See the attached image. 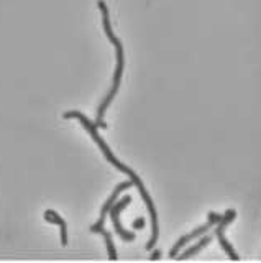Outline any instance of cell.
<instances>
[{
	"instance_id": "obj_1",
	"label": "cell",
	"mask_w": 261,
	"mask_h": 263,
	"mask_svg": "<svg viewBox=\"0 0 261 263\" xmlns=\"http://www.w3.org/2000/svg\"><path fill=\"white\" fill-rule=\"evenodd\" d=\"M64 119H77L83 125L86 127V130L91 134V137L95 140V143L99 145V148L102 150V153H104V156H105V160H107L109 163H112L113 166H115L118 171H122V173H125V175L130 178V181L138 187V191H140V194H142V199L145 201V204H146V208H148V211H150V217H151V238L148 240V243L145 245V250H153V247H154V243H156V240H158V234H159V230H158V216H156V209H154V204H153V201H151V197H150V194H148V191L145 189V184L142 183V179H140V176L136 175V173L132 170V168H128L127 164H124L122 161H118L115 156H113V153L110 152V148H109V145L105 143V140L99 135V130H97V125L95 123H92L91 120H89L84 114H81V112H77V110H71V112H66L63 115Z\"/></svg>"
},
{
	"instance_id": "obj_2",
	"label": "cell",
	"mask_w": 261,
	"mask_h": 263,
	"mask_svg": "<svg viewBox=\"0 0 261 263\" xmlns=\"http://www.w3.org/2000/svg\"><path fill=\"white\" fill-rule=\"evenodd\" d=\"M97 5H99L101 12H102V25H104L105 35H107L110 43L115 46V51H117V69H115V74H113V84H112V87L109 90V94L105 96L102 104L99 105V110H97V119L94 122L97 125V128H107V123L104 122V115H105V110L109 109V105L112 104L113 97H115L117 92H118V87H120V82H122V74H124V69H125V51H124V45H122V41L115 36V33H113V30H112L107 4H105L104 0H99Z\"/></svg>"
},
{
	"instance_id": "obj_3",
	"label": "cell",
	"mask_w": 261,
	"mask_h": 263,
	"mask_svg": "<svg viewBox=\"0 0 261 263\" xmlns=\"http://www.w3.org/2000/svg\"><path fill=\"white\" fill-rule=\"evenodd\" d=\"M235 217H236V212H235L233 209H228V211L224 214V216H222V219H220V220L217 222L218 227L215 229V235H217V238H218L220 245H222L224 252L228 255V258H230V260H240V257H238V255H236V252L233 250L232 243L227 240V238H225V234H224V230L232 224Z\"/></svg>"
},
{
	"instance_id": "obj_4",
	"label": "cell",
	"mask_w": 261,
	"mask_h": 263,
	"mask_svg": "<svg viewBox=\"0 0 261 263\" xmlns=\"http://www.w3.org/2000/svg\"><path fill=\"white\" fill-rule=\"evenodd\" d=\"M130 202H132V196H125L124 199H120V201H118V204L115 202V204L112 205L110 211H109V214H110L112 224H113V227H115L118 237H122V238H124V240H127V242H133V240H135V234H133V232H128V230H125L124 226H122V222H120V212L124 211Z\"/></svg>"
},
{
	"instance_id": "obj_5",
	"label": "cell",
	"mask_w": 261,
	"mask_h": 263,
	"mask_svg": "<svg viewBox=\"0 0 261 263\" xmlns=\"http://www.w3.org/2000/svg\"><path fill=\"white\" fill-rule=\"evenodd\" d=\"M132 184H133L132 181H124V183H120V184L115 187V191H113L112 196L109 197L107 201H105L104 208H102V211H101V217H99V220H97L94 226H91V232L97 234V232H99V230L105 226V216L109 214L110 208H112L113 204H115V201H117V197L120 196V193H122V191H125V189H128Z\"/></svg>"
},
{
	"instance_id": "obj_6",
	"label": "cell",
	"mask_w": 261,
	"mask_h": 263,
	"mask_svg": "<svg viewBox=\"0 0 261 263\" xmlns=\"http://www.w3.org/2000/svg\"><path fill=\"white\" fill-rule=\"evenodd\" d=\"M210 227H214V224H210V222H207V224H204V226L197 227L195 230H192L191 234L183 235V237L179 238V240L174 243L173 249H171V252H169V258H176V255L183 250V247H184V245H187L191 240H194V238H197V237H200V235H206V234H207V230H209Z\"/></svg>"
},
{
	"instance_id": "obj_7",
	"label": "cell",
	"mask_w": 261,
	"mask_h": 263,
	"mask_svg": "<svg viewBox=\"0 0 261 263\" xmlns=\"http://www.w3.org/2000/svg\"><path fill=\"white\" fill-rule=\"evenodd\" d=\"M45 219L48 222H51V224L59 226V229H61V243L68 245V230H66V222H64V219L59 216L58 212H54L53 209H48L45 212Z\"/></svg>"
},
{
	"instance_id": "obj_8",
	"label": "cell",
	"mask_w": 261,
	"mask_h": 263,
	"mask_svg": "<svg viewBox=\"0 0 261 263\" xmlns=\"http://www.w3.org/2000/svg\"><path fill=\"white\" fill-rule=\"evenodd\" d=\"M212 242V237H209V235H206V237H202L200 238V240L197 242V243H195V245H192L191 247V249H187L186 252H183L181 255H176V258L177 260H187V258H191V257H194V255L195 253H199L202 249H204V247H206V245H209Z\"/></svg>"
},
{
	"instance_id": "obj_9",
	"label": "cell",
	"mask_w": 261,
	"mask_h": 263,
	"mask_svg": "<svg viewBox=\"0 0 261 263\" xmlns=\"http://www.w3.org/2000/svg\"><path fill=\"white\" fill-rule=\"evenodd\" d=\"M97 234H102L104 235V238H105V245H107V252H109V258L110 260H117V252H115V245H113V242H112V235H110V232L109 230H105L104 227L99 230Z\"/></svg>"
},
{
	"instance_id": "obj_10",
	"label": "cell",
	"mask_w": 261,
	"mask_h": 263,
	"mask_svg": "<svg viewBox=\"0 0 261 263\" xmlns=\"http://www.w3.org/2000/svg\"><path fill=\"white\" fill-rule=\"evenodd\" d=\"M222 219V216H220V214H215V212H209V222L210 224H217V222Z\"/></svg>"
},
{
	"instance_id": "obj_11",
	"label": "cell",
	"mask_w": 261,
	"mask_h": 263,
	"mask_svg": "<svg viewBox=\"0 0 261 263\" xmlns=\"http://www.w3.org/2000/svg\"><path fill=\"white\" fill-rule=\"evenodd\" d=\"M150 258H151V260H159V258H161V250H159V249H154Z\"/></svg>"
},
{
	"instance_id": "obj_12",
	"label": "cell",
	"mask_w": 261,
	"mask_h": 263,
	"mask_svg": "<svg viewBox=\"0 0 261 263\" xmlns=\"http://www.w3.org/2000/svg\"><path fill=\"white\" fill-rule=\"evenodd\" d=\"M133 227H135V229H143V227H145V220H143V219H136V220H135V224H133Z\"/></svg>"
}]
</instances>
